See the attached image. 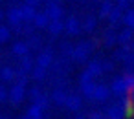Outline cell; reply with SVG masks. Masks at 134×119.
<instances>
[{
	"instance_id": "83f0119b",
	"label": "cell",
	"mask_w": 134,
	"mask_h": 119,
	"mask_svg": "<svg viewBox=\"0 0 134 119\" xmlns=\"http://www.w3.org/2000/svg\"><path fill=\"white\" fill-rule=\"evenodd\" d=\"M0 19H2V13H0Z\"/></svg>"
},
{
	"instance_id": "484cf974",
	"label": "cell",
	"mask_w": 134,
	"mask_h": 119,
	"mask_svg": "<svg viewBox=\"0 0 134 119\" xmlns=\"http://www.w3.org/2000/svg\"><path fill=\"white\" fill-rule=\"evenodd\" d=\"M90 119H103V115H99V114H92Z\"/></svg>"
},
{
	"instance_id": "277c9868",
	"label": "cell",
	"mask_w": 134,
	"mask_h": 119,
	"mask_svg": "<svg viewBox=\"0 0 134 119\" xmlns=\"http://www.w3.org/2000/svg\"><path fill=\"white\" fill-rule=\"evenodd\" d=\"M88 44H79L74 51H72V57L75 59V61H85L86 59V55H88Z\"/></svg>"
},
{
	"instance_id": "8992f818",
	"label": "cell",
	"mask_w": 134,
	"mask_h": 119,
	"mask_svg": "<svg viewBox=\"0 0 134 119\" xmlns=\"http://www.w3.org/2000/svg\"><path fill=\"white\" fill-rule=\"evenodd\" d=\"M108 95H110V92H108L107 86H96V90H94V97H92V99H96V101H105Z\"/></svg>"
},
{
	"instance_id": "4fadbf2b",
	"label": "cell",
	"mask_w": 134,
	"mask_h": 119,
	"mask_svg": "<svg viewBox=\"0 0 134 119\" xmlns=\"http://www.w3.org/2000/svg\"><path fill=\"white\" fill-rule=\"evenodd\" d=\"M13 53H15V55H20V57L28 55V44H24V42H17V44L13 46Z\"/></svg>"
},
{
	"instance_id": "d4e9b609",
	"label": "cell",
	"mask_w": 134,
	"mask_h": 119,
	"mask_svg": "<svg viewBox=\"0 0 134 119\" xmlns=\"http://www.w3.org/2000/svg\"><path fill=\"white\" fill-rule=\"evenodd\" d=\"M127 39H130V31H123V35H121V40H127Z\"/></svg>"
},
{
	"instance_id": "603a6c76",
	"label": "cell",
	"mask_w": 134,
	"mask_h": 119,
	"mask_svg": "<svg viewBox=\"0 0 134 119\" xmlns=\"http://www.w3.org/2000/svg\"><path fill=\"white\" fill-rule=\"evenodd\" d=\"M86 82H92V73L90 72H86V73L81 75V84H86Z\"/></svg>"
},
{
	"instance_id": "ac0fdd59",
	"label": "cell",
	"mask_w": 134,
	"mask_h": 119,
	"mask_svg": "<svg viewBox=\"0 0 134 119\" xmlns=\"http://www.w3.org/2000/svg\"><path fill=\"white\" fill-rule=\"evenodd\" d=\"M53 99H55V103H66L68 95H64L63 90H57V92H53Z\"/></svg>"
},
{
	"instance_id": "30bf717a",
	"label": "cell",
	"mask_w": 134,
	"mask_h": 119,
	"mask_svg": "<svg viewBox=\"0 0 134 119\" xmlns=\"http://www.w3.org/2000/svg\"><path fill=\"white\" fill-rule=\"evenodd\" d=\"M33 24H35L37 28H46V26L50 24V17H48L46 13H42V15H35Z\"/></svg>"
},
{
	"instance_id": "f1b7e54d",
	"label": "cell",
	"mask_w": 134,
	"mask_h": 119,
	"mask_svg": "<svg viewBox=\"0 0 134 119\" xmlns=\"http://www.w3.org/2000/svg\"><path fill=\"white\" fill-rule=\"evenodd\" d=\"M0 119H6V117H0Z\"/></svg>"
},
{
	"instance_id": "7402d4cb",
	"label": "cell",
	"mask_w": 134,
	"mask_h": 119,
	"mask_svg": "<svg viewBox=\"0 0 134 119\" xmlns=\"http://www.w3.org/2000/svg\"><path fill=\"white\" fill-rule=\"evenodd\" d=\"M123 20H125V24H127V26H130V28H132V26H134V11H130V13H127Z\"/></svg>"
},
{
	"instance_id": "7c38bea8",
	"label": "cell",
	"mask_w": 134,
	"mask_h": 119,
	"mask_svg": "<svg viewBox=\"0 0 134 119\" xmlns=\"http://www.w3.org/2000/svg\"><path fill=\"white\" fill-rule=\"evenodd\" d=\"M66 29L72 33V35H77L79 33V22H77V19H68V22H66Z\"/></svg>"
},
{
	"instance_id": "ffe728a7",
	"label": "cell",
	"mask_w": 134,
	"mask_h": 119,
	"mask_svg": "<svg viewBox=\"0 0 134 119\" xmlns=\"http://www.w3.org/2000/svg\"><path fill=\"white\" fill-rule=\"evenodd\" d=\"M22 70L28 73V72H31V59L28 57V55H24V59H22Z\"/></svg>"
},
{
	"instance_id": "ba28073f",
	"label": "cell",
	"mask_w": 134,
	"mask_h": 119,
	"mask_svg": "<svg viewBox=\"0 0 134 119\" xmlns=\"http://www.w3.org/2000/svg\"><path fill=\"white\" fill-rule=\"evenodd\" d=\"M0 77H2V81L9 82V81H15L17 79V72L11 70V68H2V70H0Z\"/></svg>"
},
{
	"instance_id": "e0dca14e",
	"label": "cell",
	"mask_w": 134,
	"mask_h": 119,
	"mask_svg": "<svg viewBox=\"0 0 134 119\" xmlns=\"http://www.w3.org/2000/svg\"><path fill=\"white\" fill-rule=\"evenodd\" d=\"M44 70H46V68H41V66L33 68V70H31V75H33V79H37V81H42V79H44Z\"/></svg>"
},
{
	"instance_id": "7a4b0ae2",
	"label": "cell",
	"mask_w": 134,
	"mask_h": 119,
	"mask_svg": "<svg viewBox=\"0 0 134 119\" xmlns=\"http://www.w3.org/2000/svg\"><path fill=\"white\" fill-rule=\"evenodd\" d=\"M24 95H26V88H24V84L15 82V86H13L11 92H9V99H11V103H20V101L24 99Z\"/></svg>"
},
{
	"instance_id": "2e32d148",
	"label": "cell",
	"mask_w": 134,
	"mask_h": 119,
	"mask_svg": "<svg viewBox=\"0 0 134 119\" xmlns=\"http://www.w3.org/2000/svg\"><path fill=\"white\" fill-rule=\"evenodd\" d=\"M48 28H50V31H52L53 35H57V33L63 29V24H61V20H52V22L48 24Z\"/></svg>"
},
{
	"instance_id": "44dd1931",
	"label": "cell",
	"mask_w": 134,
	"mask_h": 119,
	"mask_svg": "<svg viewBox=\"0 0 134 119\" xmlns=\"http://www.w3.org/2000/svg\"><path fill=\"white\" fill-rule=\"evenodd\" d=\"M9 29L8 28H0V42H6L8 39H9Z\"/></svg>"
},
{
	"instance_id": "5bb4252c",
	"label": "cell",
	"mask_w": 134,
	"mask_h": 119,
	"mask_svg": "<svg viewBox=\"0 0 134 119\" xmlns=\"http://www.w3.org/2000/svg\"><path fill=\"white\" fill-rule=\"evenodd\" d=\"M22 15H24V20H33L37 13H35L33 6H28V4H26V6L22 8Z\"/></svg>"
},
{
	"instance_id": "9c48e42d",
	"label": "cell",
	"mask_w": 134,
	"mask_h": 119,
	"mask_svg": "<svg viewBox=\"0 0 134 119\" xmlns=\"http://www.w3.org/2000/svg\"><path fill=\"white\" fill-rule=\"evenodd\" d=\"M50 62H52V53H50V51L41 53V55H39V59H37V66H41V68H48V66H50Z\"/></svg>"
},
{
	"instance_id": "52a82bcc",
	"label": "cell",
	"mask_w": 134,
	"mask_h": 119,
	"mask_svg": "<svg viewBox=\"0 0 134 119\" xmlns=\"http://www.w3.org/2000/svg\"><path fill=\"white\" fill-rule=\"evenodd\" d=\"M46 15L50 17V20H59V19H61V8H59L57 4H50Z\"/></svg>"
},
{
	"instance_id": "4316f807",
	"label": "cell",
	"mask_w": 134,
	"mask_h": 119,
	"mask_svg": "<svg viewBox=\"0 0 134 119\" xmlns=\"http://www.w3.org/2000/svg\"><path fill=\"white\" fill-rule=\"evenodd\" d=\"M37 2H39V0H26V4H28V6H35Z\"/></svg>"
},
{
	"instance_id": "3957f363",
	"label": "cell",
	"mask_w": 134,
	"mask_h": 119,
	"mask_svg": "<svg viewBox=\"0 0 134 119\" xmlns=\"http://www.w3.org/2000/svg\"><path fill=\"white\" fill-rule=\"evenodd\" d=\"M107 119H125V112H123V103L112 104L107 110Z\"/></svg>"
},
{
	"instance_id": "5b68a950",
	"label": "cell",
	"mask_w": 134,
	"mask_h": 119,
	"mask_svg": "<svg viewBox=\"0 0 134 119\" xmlns=\"http://www.w3.org/2000/svg\"><path fill=\"white\" fill-rule=\"evenodd\" d=\"M8 19H9V22H11V26H19L22 20H24V15H22V8L20 9H11L9 13H8Z\"/></svg>"
},
{
	"instance_id": "8fae6325",
	"label": "cell",
	"mask_w": 134,
	"mask_h": 119,
	"mask_svg": "<svg viewBox=\"0 0 134 119\" xmlns=\"http://www.w3.org/2000/svg\"><path fill=\"white\" fill-rule=\"evenodd\" d=\"M66 106H68L70 110H79V108H81V99H79L77 95H68Z\"/></svg>"
},
{
	"instance_id": "d6986e66",
	"label": "cell",
	"mask_w": 134,
	"mask_h": 119,
	"mask_svg": "<svg viewBox=\"0 0 134 119\" xmlns=\"http://www.w3.org/2000/svg\"><path fill=\"white\" fill-rule=\"evenodd\" d=\"M88 72H90L92 75H97V73H101V64H99V62H90V66H88Z\"/></svg>"
},
{
	"instance_id": "f546056e",
	"label": "cell",
	"mask_w": 134,
	"mask_h": 119,
	"mask_svg": "<svg viewBox=\"0 0 134 119\" xmlns=\"http://www.w3.org/2000/svg\"><path fill=\"white\" fill-rule=\"evenodd\" d=\"M77 119H83V117H77Z\"/></svg>"
},
{
	"instance_id": "cb8c5ba5",
	"label": "cell",
	"mask_w": 134,
	"mask_h": 119,
	"mask_svg": "<svg viewBox=\"0 0 134 119\" xmlns=\"http://www.w3.org/2000/svg\"><path fill=\"white\" fill-rule=\"evenodd\" d=\"M8 97H9V92H6L4 86H0V101H6Z\"/></svg>"
},
{
	"instance_id": "9a60e30c",
	"label": "cell",
	"mask_w": 134,
	"mask_h": 119,
	"mask_svg": "<svg viewBox=\"0 0 134 119\" xmlns=\"http://www.w3.org/2000/svg\"><path fill=\"white\" fill-rule=\"evenodd\" d=\"M81 90L85 93V97H94V90H96V84L94 82H86V84H81Z\"/></svg>"
},
{
	"instance_id": "6da1fadb",
	"label": "cell",
	"mask_w": 134,
	"mask_h": 119,
	"mask_svg": "<svg viewBox=\"0 0 134 119\" xmlns=\"http://www.w3.org/2000/svg\"><path fill=\"white\" fill-rule=\"evenodd\" d=\"M134 88V75H127V77H121V79H116L112 82V92L116 95H125L129 93L130 90Z\"/></svg>"
}]
</instances>
